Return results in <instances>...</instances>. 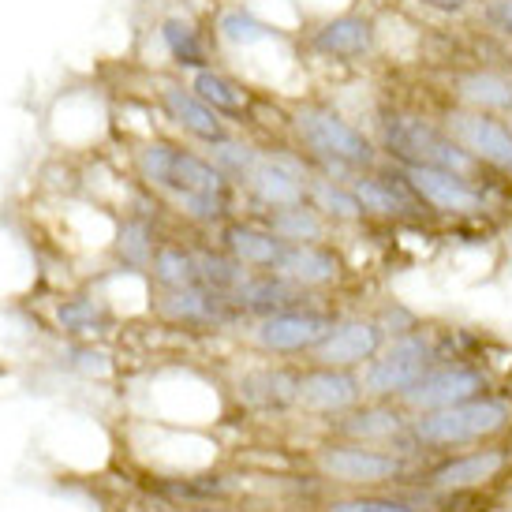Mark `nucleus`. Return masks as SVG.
Segmentation results:
<instances>
[{
	"mask_svg": "<svg viewBox=\"0 0 512 512\" xmlns=\"http://www.w3.org/2000/svg\"><path fill=\"white\" fill-rule=\"evenodd\" d=\"M285 124L288 135H292V146L322 176L352 180V176L378 169L385 161L370 128L356 124L352 116L322 98H296L288 105Z\"/></svg>",
	"mask_w": 512,
	"mask_h": 512,
	"instance_id": "f257e3e1",
	"label": "nucleus"
},
{
	"mask_svg": "<svg viewBox=\"0 0 512 512\" xmlns=\"http://www.w3.org/2000/svg\"><path fill=\"white\" fill-rule=\"evenodd\" d=\"M370 135L389 165H430V169H453L464 176H490L475 165V157L441 128L434 113H419L412 105H378L370 113Z\"/></svg>",
	"mask_w": 512,
	"mask_h": 512,
	"instance_id": "f03ea898",
	"label": "nucleus"
},
{
	"mask_svg": "<svg viewBox=\"0 0 512 512\" xmlns=\"http://www.w3.org/2000/svg\"><path fill=\"white\" fill-rule=\"evenodd\" d=\"M512 427V400L501 393H483L453 408L412 415L404 434V453H456L486 441H501Z\"/></svg>",
	"mask_w": 512,
	"mask_h": 512,
	"instance_id": "7ed1b4c3",
	"label": "nucleus"
},
{
	"mask_svg": "<svg viewBox=\"0 0 512 512\" xmlns=\"http://www.w3.org/2000/svg\"><path fill=\"white\" fill-rule=\"evenodd\" d=\"M445 359V337L430 326H415L400 337H389L382 352L359 367L363 393L370 400H400L434 363Z\"/></svg>",
	"mask_w": 512,
	"mask_h": 512,
	"instance_id": "20e7f679",
	"label": "nucleus"
},
{
	"mask_svg": "<svg viewBox=\"0 0 512 512\" xmlns=\"http://www.w3.org/2000/svg\"><path fill=\"white\" fill-rule=\"evenodd\" d=\"M314 468L329 483L352 486V490H378V486H393L400 479H408L412 456L400 453V449H385V445L333 438L326 445H318Z\"/></svg>",
	"mask_w": 512,
	"mask_h": 512,
	"instance_id": "39448f33",
	"label": "nucleus"
},
{
	"mask_svg": "<svg viewBox=\"0 0 512 512\" xmlns=\"http://www.w3.org/2000/svg\"><path fill=\"white\" fill-rule=\"evenodd\" d=\"M303 57L318 60V64H333V68H359L382 53V23L363 8H348V12L326 15V19H311L303 27Z\"/></svg>",
	"mask_w": 512,
	"mask_h": 512,
	"instance_id": "423d86ee",
	"label": "nucleus"
},
{
	"mask_svg": "<svg viewBox=\"0 0 512 512\" xmlns=\"http://www.w3.org/2000/svg\"><path fill=\"white\" fill-rule=\"evenodd\" d=\"M397 172L412 195L423 202V210L445 221H479L490 214V187L486 176H464L453 169H430V165H408Z\"/></svg>",
	"mask_w": 512,
	"mask_h": 512,
	"instance_id": "0eeeda50",
	"label": "nucleus"
},
{
	"mask_svg": "<svg viewBox=\"0 0 512 512\" xmlns=\"http://www.w3.org/2000/svg\"><path fill=\"white\" fill-rule=\"evenodd\" d=\"M434 116L441 120V128L475 157L479 169L498 180H512V124L505 116L479 113V109L453 105V101H441Z\"/></svg>",
	"mask_w": 512,
	"mask_h": 512,
	"instance_id": "6e6552de",
	"label": "nucleus"
},
{
	"mask_svg": "<svg viewBox=\"0 0 512 512\" xmlns=\"http://www.w3.org/2000/svg\"><path fill=\"white\" fill-rule=\"evenodd\" d=\"M490 389H494V378H490V370H486L479 359L449 356V359H441V363H434L397 404L408 415H423V412H438V408L464 404V400H471V397H483Z\"/></svg>",
	"mask_w": 512,
	"mask_h": 512,
	"instance_id": "1a4fd4ad",
	"label": "nucleus"
},
{
	"mask_svg": "<svg viewBox=\"0 0 512 512\" xmlns=\"http://www.w3.org/2000/svg\"><path fill=\"white\" fill-rule=\"evenodd\" d=\"M337 322L333 311H322V307H292V311H277L266 314V318H251L247 322V337L258 352L277 359H292V356H311L318 344L329 337V329Z\"/></svg>",
	"mask_w": 512,
	"mask_h": 512,
	"instance_id": "9d476101",
	"label": "nucleus"
},
{
	"mask_svg": "<svg viewBox=\"0 0 512 512\" xmlns=\"http://www.w3.org/2000/svg\"><path fill=\"white\" fill-rule=\"evenodd\" d=\"M512 468V449L505 441H486L471 445L464 453H445L427 471V486L438 494H475L501 479Z\"/></svg>",
	"mask_w": 512,
	"mask_h": 512,
	"instance_id": "9b49d317",
	"label": "nucleus"
},
{
	"mask_svg": "<svg viewBox=\"0 0 512 512\" xmlns=\"http://www.w3.org/2000/svg\"><path fill=\"white\" fill-rule=\"evenodd\" d=\"M154 105H157V113L172 124V131H180V135L191 139L195 146L214 143V139H221L228 131H236L225 116L217 113V109H210V105L191 90L187 75L172 72V75H165V79H157Z\"/></svg>",
	"mask_w": 512,
	"mask_h": 512,
	"instance_id": "f8f14e48",
	"label": "nucleus"
},
{
	"mask_svg": "<svg viewBox=\"0 0 512 512\" xmlns=\"http://www.w3.org/2000/svg\"><path fill=\"white\" fill-rule=\"evenodd\" d=\"M363 378L359 370L348 367H326V363H307L299 370L296 385V408L303 415H318V419H337V415L352 412L363 404Z\"/></svg>",
	"mask_w": 512,
	"mask_h": 512,
	"instance_id": "ddd939ff",
	"label": "nucleus"
},
{
	"mask_svg": "<svg viewBox=\"0 0 512 512\" xmlns=\"http://www.w3.org/2000/svg\"><path fill=\"white\" fill-rule=\"evenodd\" d=\"M154 314L161 322H169L176 329H225L232 322H240L243 314L232 307V299L221 292H210L202 285L187 288H157L154 292Z\"/></svg>",
	"mask_w": 512,
	"mask_h": 512,
	"instance_id": "4468645a",
	"label": "nucleus"
},
{
	"mask_svg": "<svg viewBox=\"0 0 512 512\" xmlns=\"http://www.w3.org/2000/svg\"><path fill=\"white\" fill-rule=\"evenodd\" d=\"M385 341H389V333H385L382 322H378L374 314H344V318L337 314L329 337L307 356V363L359 370L382 352Z\"/></svg>",
	"mask_w": 512,
	"mask_h": 512,
	"instance_id": "2eb2a0df",
	"label": "nucleus"
},
{
	"mask_svg": "<svg viewBox=\"0 0 512 512\" xmlns=\"http://www.w3.org/2000/svg\"><path fill=\"white\" fill-rule=\"evenodd\" d=\"M352 191L367 210V221H385V225H400V221H423V202L412 195V187L404 184L397 165L382 161L378 169L352 176Z\"/></svg>",
	"mask_w": 512,
	"mask_h": 512,
	"instance_id": "dca6fc26",
	"label": "nucleus"
},
{
	"mask_svg": "<svg viewBox=\"0 0 512 512\" xmlns=\"http://www.w3.org/2000/svg\"><path fill=\"white\" fill-rule=\"evenodd\" d=\"M210 38H214L217 57H247L262 45H273L281 38H292L288 30H281L277 23H270L262 12H255L251 4L243 0H232V4H221L210 19Z\"/></svg>",
	"mask_w": 512,
	"mask_h": 512,
	"instance_id": "f3484780",
	"label": "nucleus"
},
{
	"mask_svg": "<svg viewBox=\"0 0 512 512\" xmlns=\"http://www.w3.org/2000/svg\"><path fill=\"white\" fill-rule=\"evenodd\" d=\"M445 101L479 113L512 116V68L498 64H460L445 75Z\"/></svg>",
	"mask_w": 512,
	"mask_h": 512,
	"instance_id": "a211bd4d",
	"label": "nucleus"
},
{
	"mask_svg": "<svg viewBox=\"0 0 512 512\" xmlns=\"http://www.w3.org/2000/svg\"><path fill=\"white\" fill-rule=\"evenodd\" d=\"M412 415L400 408L397 400H363L352 412L329 419L333 438L367 441V445H385V449H400L404 453V434H408Z\"/></svg>",
	"mask_w": 512,
	"mask_h": 512,
	"instance_id": "6ab92c4d",
	"label": "nucleus"
},
{
	"mask_svg": "<svg viewBox=\"0 0 512 512\" xmlns=\"http://www.w3.org/2000/svg\"><path fill=\"white\" fill-rule=\"evenodd\" d=\"M157 45L169 60V68L176 75H195L202 68L217 64V49L210 38V27H202L191 12H169L157 19Z\"/></svg>",
	"mask_w": 512,
	"mask_h": 512,
	"instance_id": "aec40b11",
	"label": "nucleus"
},
{
	"mask_svg": "<svg viewBox=\"0 0 512 512\" xmlns=\"http://www.w3.org/2000/svg\"><path fill=\"white\" fill-rule=\"evenodd\" d=\"M277 273L314 296V292H326V288L344 285V277H348V262H344V255L329 240L288 243L281 262H277Z\"/></svg>",
	"mask_w": 512,
	"mask_h": 512,
	"instance_id": "412c9836",
	"label": "nucleus"
},
{
	"mask_svg": "<svg viewBox=\"0 0 512 512\" xmlns=\"http://www.w3.org/2000/svg\"><path fill=\"white\" fill-rule=\"evenodd\" d=\"M299 367L288 363H262V367L243 370L236 378V397L251 412H288L296 408Z\"/></svg>",
	"mask_w": 512,
	"mask_h": 512,
	"instance_id": "4be33fe9",
	"label": "nucleus"
},
{
	"mask_svg": "<svg viewBox=\"0 0 512 512\" xmlns=\"http://www.w3.org/2000/svg\"><path fill=\"white\" fill-rule=\"evenodd\" d=\"M187 83H191V90L210 109H217V113L225 116L228 124H247L255 116V86L247 83V79H240L236 72H228V68L210 64L202 72L187 75Z\"/></svg>",
	"mask_w": 512,
	"mask_h": 512,
	"instance_id": "5701e85b",
	"label": "nucleus"
},
{
	"mask_svg": "<svg viewBox=\"0 0 512 512\" xmlns=\"http://www.w3.org/2000/svg\"><path fill=\"white\" fill-rule=\"evenodd\" d=\"M217 243L247 270H277V262H281L288 247L262 221H240V217H232V221L217 228Z\"/></svg>",
	"mask_w": 512,
	"mask_h": 512,
	"instance_id": "b1692460",
	"label": "nucleus"
},
{
	"mask_svg": "<svg viewBox=\"0 0 512 512\" xmlns=\"http://www.w3.org/2000/svg\"><path fill=\"white\" fill-rule=\"evenodd\" d=\"M307 202L318 214L326 217L333 228H356L367 225V210L352 191V180H337V176H322L314 172L307 180Z\"/></svg>",
	"mask_w": 512,
	"mask_h": 512,
	"instance_id": "393cba45",
	"label": "nucleus"
},
{
	"mask_svg": "<svg viewBox=\"0 0 512 512\" xmlns=\"http://www.w3.org/2000/svg\"><path fill=\"white\" fill-rule=\"evenodd\" d=\"M57 329L60 333H68V337H94V333H105V329H113L116 314L109 307V299L105 296H94V292H83V296H68L57 303Z\"/></svg>",
	"mask_w": 512,
	"mask_h": 512,
	"instance_id": "a878e982",
	"label": "nucleus"
},
{
	"mask_svg": "<svg viewBox=\"0 0 512 512\" xmlns=\"http://www.w3.org/2000/svg\"><path fill=\"white\" fill-rule=\"evenodd\" d=\"M258 221L270 228V232H277L285 243H322V240H329V232H333V225L314 210L311 202H296V206L266 210Z\"/></svg>",
	"mask_w": 512,
	"mask_h": 512,
	"instance_id": "bb28decb",
	"label": "nucleus"
},
{
	"mask_svg": "<svg viewBox=\"0 0 512 512\" xmlns=\"http://www.w3.org/2000/svg\"><path fill=\"white\" fill-rule=\"evenodd\" d=\"M150 281L154 288H187L199 285V266H195V247L191 243H176V240H161L154 262H150Z\"/></svg>",
	"mask_w": 512,
	"mask_h": 512,
	"instance_id": "cd10ccee",
	"label": "nucleus"
},
{
	"mask_svg": "<svg viewBox=\"0 0 512 512\" xmlns=\"http://www.w3.org/2000/svg\"><path fill=\"white\" fill-rule=\"evenodd\" d=\"M199 150L210 157L236 187H243V180L251 176V169H255L258 157H262V146L251 143V139H243L240 131H228V135H221L214 143H202Z\"/></svg>",
	"mask_w": 512,
	"mask_h": 512,
	"instance_id": "c85d7f7f",
	"label": "nucleus"
},
{
	"mask_svg": "<svg viewBox=\"0 0 512 512\" xmlns=\"http://www.w3.org/2000/svg\"><path fill=\"white\" fill-rule=\"evenodd\" d=\"M161 494L176 501H221L232 494V483L225 475H195V479H165Z\"/></svg>",
	"mask_w": 512,
	"mask_h": 512,
	"instance_id": "c756f323",
	"label": "nucleus"
},
{
	"mask_svg": "<svg viewBox=\"0 0 512 512\" xmlns=\"http://www.w3.org/2000/svg\"><path fill=\"white\" fill-rule=\"evenodd\" d=\"M322 512H423V509L404 498H389V494H348V498L326 501Z\"/></svg>",
	"mask_w": 512,
	"mask_h": 512,
	"instance_id": "7c9ffc66",
	"label": "nucleus"
},
{
	"mask_svg": "<svg viewBox=\"0 0 512 512\" xmlns=\"http://www.w3.org/2000/svg\"><path fill=\"white\" fill-rule=\"evenodd\" d=\"M475 23L512 45V0H475Z\"/></svg>",
	"mask_w": 512,
	"mask_h": 512,
	"instance_id": "2f4dec72",
	"label": "nucleus"
},
{
	"mask_svg": "<svg viewBox=\"0 0 512 512\" xmlns=\"http://www.w3.org/2000/svg\"><path fill=\"white\" fill-rule=\"evenodd\" d=\"M374 318L382 322V329L389 333V337H400V333H408V329L423 326V322H419V314H415L412 307L397 303V299H393V303H385V307L378 314H374Z\"/></svg>",
	"mask_w": 512,
	"mask_h": 512,
	"instance_id": "473e14b6",
	"label": "nucleus"
},
{
	"mask_svg": "<svg viewBox=\"0 0 512 512\" xmlns=\"http://www.w3.org/2000/svg\"><path fill=\"white\" fill-rule=\"evenodd\" d=\"M415 8L434 15H449V19H464V15L475 12V0H412Z\"/></svg>",
	"mask_w": 512,
	"mask_h": 512,
	"instance_id": "72a5a7b5",
	"label": "nucleus"
},
{
	"mask_svg": "<svg viewBox=\"0 0 512 512\" xmlns=\"http://www.w3.org/2000/svg\"><path fill=\"white\" fill-rule=\"evenodd\" d=\"M68 363L86 370V374H105V370H109L105 352H94V348H72V352H68Z\"/></svg>",
	"mask_w": 512,
	"mask_h": 512,
	"instance_id": "f704fd0d",
	"label": "nucleus"
},
{
	"mask_svg": "<svg viewBox=\"0 0 512 512\" xmlns=\"http://www.w3.org/2000/svg\"><path fill=\"white\" fill-rule=\"evenodd\" d=\"M505 247H509V255H512V228H509V236H505Z\"/></svg>",
	"mask_w": 512,
	"mask_h": 512,
	"instance_id": "c9c22d12",
	"label": "nucleus"
},
{
	"mask_svg": "<svg viewBox=\"0 0 512 512\" xmlns=\"http://www.w3.org/2000/svg\"><path fill=\"white\" fill-rule=\"evenodd\" d=\"M509 124H512V116H509Z\"/></svg>",
	"mask_w": 512,
	"mask_h": 512,
	"instance_id": "e433bc0d",
	"label": "nucleus"
},
{
	"mask_svg": "<svg viewBox=\"0 0 512 512\" xmlns=\"http://www.w3.org/2000/svg\"><path fill=\"white\" fill-rule=\"evenodd\" d=\"M509 184H512V180H509Z\"/></svg>",
	"mask_w": 512,
	"mask_h": 512,
	"instance_id": "4c0bfd02",
	"label": "nucleus"
}]
</instances>
